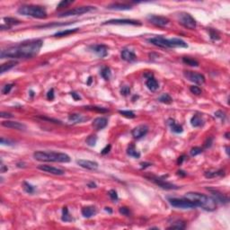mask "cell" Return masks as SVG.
<instances>
[{
  "label": "cell",
  "mask_w": 230,
  "mask_h": 230,
  "mask_svg": "<svg viewBox=\"0 0 230 230\" xmlns=\"http://www.w3.org/2000/svg\"><path fill=\"white\" fill-rule=\"evenodd\" d=\"M43 42L42 40H31L16 45L8 47L0 53L1 59H32L35 57L42 49Z\"/></svg>",
  "instance_id": "6da1fadb"
},
{
  "label": "cell",
  "mask_w": 230,
  "mask_h": 230,
  "mask_svg": "<svg viewBox=\"0 0 230 230\" xmlns=\"http://www.w3.org/2000/svg\"><path fill=\"white\" fill-rule=\"evenodd\" d=\"M184 198L192 201L197 207H201L205 210L213 211L217 208V202L213 198L200 192H187Z\"/></svg>",
  "instance_id": "7a4b0ae2"
},
{
  "label": "cell",
  "mask_w": 230,
  "mask_h": 230,
  "mask_svg": "<svg viewBox=\"0 0 230 230\" xmlns=\"http://www.w3.org/2000/svg\"><path fill=\"white\" fill-rule=\"evenodd\" d=\"M34 159L43 162L68 163L70 162V156L65 153L55 151H36L34 153Z\"/></svg>",
  "instance_id": "3957f363"
},
{
  "label": "cell",
  "mask_w": 230,
  "mask_h": 230,
  "mask_svg": "<svg viewBox=\"0 0 230 230\" xmlns=\"http://www.w3.org/2000/svg\"><path fill=\"white\" fill-rule=\"evenodd\" d=\"M18 14L24 16H31L38 19H45L47 17V11L43 7L28 5L23 6L18 9Z\"/></svg>",
  "instance_id": "277c9868"
},
{
  "label": "cell",
  "mask_w": 230,
  "mask_h": 230,
  "mask_svg": "<svg viewBox=\"0 0 230 230\" xmlns=\"http://www.w3.org/2000/svg\"><path fill=\"white\" fill-rule=\"evenodd\" d=\"M169 203L174 208L183 209V210H187V209H194L197 208V206L192 201L188 200L186 198L184 199H178V198H172L169 199Z\"/></svg>",
  "instance_id": "5b68a950"
},
{
  "label": "cell",
  "mask_w": 230,
  "mask_h": 230,
  "mask_svg": "<svg viewBox=\"0 0 230 230\" xmlns=\"http://www.w3.org/2000/svg\"><path fill=\"white\" fill-rule=\"evenodd\" d=\"M178 21L183 26L190 30L196 28V20L188 13H180L178 15Z\"/></svg>",
  "instance_id": "8992f818"
},
{
  "label": "cell",
  "mask_w": 230,
  "mask_h": 230,
  "mask_svg": "<svg viewBox=\"0 0 230 230\" xmlns=\"http://www.w3.org/2000/svg\"><path fill=\"white\" fill-rule=\"evenodd\" d=\"M93 10H95L94 7H89V6H85V7H78L76 8L70 9L68 11H65L64 13H61L59 15L60 17H67V16H81L83 14L91 12Z\"/></svg>",
  "instance_id": "52a82bcc"
},
{
  "label": "cell",
  "mask_w": 230,
  "mask_h": 230,
  "mask_svg": "<svg viewBox=\"0 0 230 230\" xmlns=\"http://www.w3.org/2000/svg\"><path fill=\"white\" fill-rule=\"evenodd\" d=\"M146 178H147L149 181L153 182L154 183H156V185H158L159 187L163 188L165 190H177V189H179L178 186H176L171 183H168L165 180L162 179L160 177H157L156 175H150V176L146 175Z\"/></svg>",
  "instance_id": "ba28073f"
},
{
  "label": "cell",
  "mask_w": 230,
  "mask_h": 230,
  "mask_svg": "<svg viewBox=\"0 0 230 230\" xmlns=\"http://www.w3.org/2000/svg\"><path fill=\"white\" fill-rule=\"evenodd\" d=\"M184 77L187 78L189 81L197 84V85H202L205 83V77L203 75L193 72V71H184L183 72Z\"/></svg>",
  "instance_id": "9c48e42d"
},
{
  "label": "cell",
  "mask_w": 230,
  "mask_h": 230,
  "mask_svg": "<svg viewBox=\"0 0 230 230\" xmlns=\"http://www.w3.org/2000/svg\"><path fill=\"white\" fill-rule=\"evenodd\" d=\"M102 25H141V23L131 19H112L102 23Z\"/></svg>",
  "instance_id": "30bf717a"
},
{
  "label": "cell",
  "mask_w": 230,
  "mask_h": 230,
  "mask_svg": "<svg viewBox=\"0 0 230 230\" xmlns=\"http://www.w3.org/2000/svg\"><path fill=\"white\" fill-rule=\"evenodd\" d=\"M147 20L156 26H159V27H163V26L167 25L169 24V19L167 17L160 16H155V15H150L147 16Z\"/></svg>",
  "instance_id": "8fae6325"
},
{
  "label": "cell",
  "mask_w": 230,
  "mask_h": 230,
  "mask_svg": "<svg viewBox=\"0 0 230 230\" xmlns=\"http://www.w3.org/2000/svg\"><path fill=\"white\" fill-rule=\"evenodd\" d=\"M148 42L152 43L155 46L157 47H161V48H171L170 47V42L169 39H165L162 36H157V37H154L148 40Z\"/></svg>",
  "instance_id": "7c38bea8"
},
{
  "label": "cell",
  "mask_w": 230,
  "mask_h": 230,
  "mask_svg": "<svg viewBox=\"0 0 230 230\" xmlns=\"http://www.w3.org/2000/svg\"><path fill=\"white\" fill-rule=\"evenodd\" d=\"M38 169L45 173L51 174H54V175H63L65 174V171L62 169L51 166V165H42L38 166Z\"/></svg>",
  "instance_id": "4fadbf2b"
},
{
  "label": "cell",
  "mask_w": 230,
  "mask_h": 230,
  "mask_svg": "<svg viewBox=\"0 0 230 230\" xmlns=\"http://www.w3.org/2000/svg\"><path fill=\"white\" fill-rule=\"evenodd\" d=\"M89 48L91 51H94V53H96L101 58L106 57L108 54V48H107V46H105L103 44H95L93 46H90Z\"/></svg>",
  "instance_id": "5bb4252c"
},
{
  "label": "cell",
  "mask_w": 230,
  "mask_h": 230,
  "mask_svg": "<svg viewBox=\"0 0 230 230\" xmlns=\"http://www.w3.org/2000/svg\"><path fill=\"white\" fill-rule=\"evenodd\" d=\"M208 190L210 192V193L212 194L213 199L215 200L216 202H219L222 204H226L228 202V198L226 197L223 193H221L220 192H219L218 190H215V189H210V188H208Z\"/></svg>",
  "instance_id": "9a60e30c"
},
{
  "label": "cell",
  "mask_w": 230,
  "mask_h": 230,
  "mask_svg": "<svg viewBox=\"0 0 230 230\" xmlns=\"http://www.w3.org/2000/svg\"><path fill=\"white\" fill-rule=\"evenodd\" d=\"M147 132H148V127L147 125H138L132 129L131 134L135 138H141L142 137L146 136Z\"/></svg>",
  "instance_id": "2e32d148"
},
{
  "label": "cell",
  "mask_w": 230,
  "mask_h": 230,
  "mask_svg": "<svg viewBox=\"0 0 230 230\" xmlns=\"http://www.w3.org/2000/svg\"><path fill=\"white\" fill-rule=\"evenodd\" d=\"M2 126L8 129H14L17 130H25L26 126L25 124L18 122V121H11V120H7L2 122Z\"/></svg>",
  "instance_id": "e0dca14e"
},
{
  "label": "cell",
  "mask_w": 230,
  "mask_h": 230,
  "mask_svg": "<svg viewBox=\"0 0 230 230\" xmlns=\"http://www.w3.org/2000/svg\"><path fill=\"white\" fill-rule=\"evenodd\" d=\"M77 164L81 167L88 169V170H96L98 168V164L94 161H90V160L80 159V160H77Z\"/></svg>",
  "instance_id": "ac0fdd59"
},
{
  "label": "cell",
  "mask_w": 230,
  "mask_h": 230,
  "mask_svg": "<svg viewBox=\"0 0 230 230\" xmlns=\"http://www.w3.org/2000/svg\"><path fill=\"white\" fill-rule=\"evenodd\" d=\"M108 124V120L104 117H98L96 119L94 120L92 126L94 127V129L96 130H101L102 129H104Z\"/></svg>",
  "instance_id": "d6986e66"
},
{
  "label": "cell",
  "mask_w": 230,
  "mask_h": 230,
  "mask_svg": "<svg viewBox=\"0 0 230 230\" xmlns=\"http://www.w3.org/2000/svg\"><path fill=\"white\" fill-rule=\"evenodd\" d=\"M146 85L147 86V88L152 91V92H155L156 91L158 88H159V84L158 82L156 81V79H155L153 77V76H150V77H147V81H146Z\"/></svg>",
  "instance_id": "ffe728a7"
},
{
  "label": "cell",
  "mask_w": 230,
  "mask_h": 230,
  "mask_svg": "<svg viewBox=\"0 0 230 230\" xmlns=\"http://www.w3.org/2000/svg\"><path fill=\"white\" fill-rule=\"evenodd\" d=\"M121 59L125 61H128V62H132L136 60V55L133 51H129V50H123L121 51Z\"/></svg>",
  "instance_id": "44dd1931"
},
{
  "label": "cell",
  "mask_w": 230,
  "mask_h": 230,
  "mask_svg": "<svg viewBox=\"0 0 230 230\" xmlns=\"http://www.w3.org/2000/svg\"><path fill=\"white\" fill-rule=\"evenodd\" d=\"M81 212H82V215L85 218L89 219V218L93 217V216H94L96 214V209L94 207H93V206H87V207H84L82 209Z\"/></svg>",
  "instance_id": "7402d4cb"
},
{
  "label": "cell",
  "mask_w": 230,
  "mask_h": 230,
  "mask_svg": "<svg viewBox=\"0 0 230 230\" xmlns=\"http://www.w3.org/2000/svg\"><path fill=\"white\" fill-rule=\"evenodd\" d=\"M170 40L171 48H187L188 45L185 42L178 38H173Z\"/></svg>",
  "instance_id": "603a6c76"
},
{
  "label": "cell",
  "mask_w": 230,
  "mask_h": 230,
  "mask_svg": "<svg viewBox=\"0 0 230 230\" xmlns=\"http://www.w3.org/2000/svg\"><path fill=\"white\" fill-rule=\"evenodd\" d=\"M17 64H18V61L17 60H11L8 62H6L4 64L1 65V68H0V73L1 74H4L5 72L10 70L11 68H13L14 67H16Z\"/></svg>",
  "instance_id": "cb8c5ba5"
},
{
  "label": "cell",
  "mask_w": 230,
  "mask_h": 230,
  "mask_svg": "<svg viewBox=\"0 0 230 230\" xmlns=\"http://www.w3.org/2000/svg\"><path fill=\"white\" fill-rule=\"evenodd\" d=\"M167 124L170 126L172 131H174V133H182L183 129L182 127V125H180L178 123L175 122V120L173 119H169L167 120Z\"/></svg>",
  "instance_id": "d4e9b609"
},
{
  "label": "cell",
  "mask_w": 230,
  "mask_h": 230,
  "mask_svg": "<svg viewBox=\"0 0 230 230\" xmlns=\"http://www.w3.org/2000/svg\"><path fill=\"white\" fill-rule=\"evenodd\" d=\"M107 8L110 10H119V11H124V10H129L131 9V7L126 5V4H120V3H115L111 4L107 7Z\"/></svg>",
  "instance_id": "484cf974"
},
{
  "label": "cell",
  "mask_w": 230,
  "mask_h": 230,
  "mask_svg": "<svg viewBox=\"0 0 230 230\" xmlns=\"http://www.w3.org/2000/svg\"><path fill=\"white\" fill-rule=\"evenodd\" d=\"M68 120L74 123H78V122H83L85 120H88L85 117H83V115L81 114H78V113H72V114H69L68 116Z\"/></svg>",
  "instance_id": "4316f807"
},
{
  "label": "cell",
  "mask_w": 230,
  "mask_h": 230,
  "mask_svg": "<svg viewBox=\"0 0 230 230\" xmlns=\"http://www.w3.org/2000/svg\"><path fill=\"white\" fill-rule=\"evenodd\" d=\"M191 124L193 126V127H201L203 125V120L201 118V116L200 115H193L192 118L191 119Z\"/></svg>",
  "instance_id": "83f0119b"
},
{
  "label": "cell",
  "mask_w": 230,
  "mask_h": 230,
  "mask_svg": "<svg viewBox=\"0 0 230 230\" xmlns=\"http://www.w3.org/2000/svg\"><path fill=\"white\" fill-rule=\"evenodd\" d=\"M79 31V28H74V29H68V30H65V31H60L54 34L55 37H64V36H68L69 34H73Z\"/></svg>",
  "instance_id": "f1b7e54d"
},
{
  "label": "cell",
  "mask_w": 230,
  "mask_h": 230,
  "mask_svg": "<svg viewBox=\"0 0 230 230\" xmlns=\"http://www.w3.org/2000/svg\"><path fill=\"white\" fill-rule=\"evenodd\" d=\"M127 154L129 156H132L134 158H139L140 157V153L138 151L134 145H130L127 149Z\"/></svg>",
  "instance_id": "f546056e"
},
{
  "label": "cell",
  "mask_w": 230,
  "mask_h": 230,
  "mask_svg": "<svg viewBox=\"0 0 230 230\" xmlns=\"http://www.w3.org/2000/svg\"><path fill=\"white\" fill-rule=\"evenodd\" d=\"M3 20L5 21V24L7 25L9 29L13 25H17L21 24V22L19 20H17L16 18H12V17H5Z\"/></svg>",
  "instance_id": "4dcf8cb0"
},
{
  "label": "cell",
  "mask_w": 230,
  "mask_h": 230,
  "mask_svg": "<svg viewBox=\"0 0 230 230\" xmlns=\"http://www.w3.org/2000/svg\"><path fill=\"white\" fill-rule=\"evenodd\" d=\"M224 171L223 170H218V171H209V172H206L204 174L205 177L207 178H214V177H217V176H222L224 175Z\"/></svg>",
  "instance_id": "1f68e13d"
},
{
  "label": "cell",
  "mask_w": 230,
  "mask_h": 230,
  "mask_svg": "<svg viewBox=\"0 0 230 230\" xmlns=\"http://www.w3.org/2000/svg\"><path fill=\"white\" fill-rule=\"evenodd\" d=\"M100 74H101V76H102V77L103 78V79H105V80H109V79L111 78V69H110V68H108V67H103V68L101 69Z\"/></svg>",
  "instance_id": "d6a6232c"
},
{
  "label": "cell",
  "mask_w": 230,
  "mask_h": 230,
  "mask_svg": "<svg viewBox=\"0 0 230 230\" xmlns=\"http://www.w3.org/2000/svg\"><path fill=\"white\" fill-rule=\"evenodd\" d=\"M62 221L64 222H70L72 221V218L70 216V214L68 212V210L67 207H64L62 210V218H61Z\"/></svg>",
  "instance_id": "836d02e7"
},
{
  "label": "cell",
  "mask_w": 230,
  "mask_h": 230,
  "mask_svg": "<svg viewBox=\"0 0 230 230\" xmlns=\"http://www.w3.org/2000/svg\"><path fill=\"white\" fill-rule=\"evenodd\" d=\"M183 228H185V222L182 220L175 221L171 227L168 228V229H183Z\"/></svg>",
  "instance_id": "e575fe53"
},
{
  "label": "cell",
  "mask_w": 230,
  "mask_h": 230,
  "mask_svg": "<svg viewBox=\"0 0 230 230\" xmlns=\"http://www.w3.org/2000/svg\"><path fill=\"white\" fill-rule=\"evenodd\" d=\"M183 62L187 64L189 66H192V67H198L199 66V62L197 60H193L192 58H189V57H183Z\"/></svg>",
  "instance_id": "d590c367"
},
{
  "label": "cell",
  "mask_w": 230,
  "mask_h": 230,
  "mask_svg": "<svg viewBox=\"0 0 230 230\" xmlns=\"http://www.w3.org/2000/svg\"><path fill=\"white\" fill-rule=\"evenodd\" d=\"M158 101L160 102H163V103H165V104H170L171 102H173V99L168 94H164L158 98Z\"/></svg>",
  "instance_id": "8d00e7d4"
},
{
  "label": "cell",
  "mask_w": 230,
  "mask_h": 230,
  "mask_svg": "<svg viewBox=\"0 0 230 230\" xmlns=\"http://www.w3.org/2000/svg\"><path fill=\"white\" fill-rule=\"evenodd\" d=\"M84 108L85 110L94 111H97V112H101V113H104V112L108 111V109H105V108H102V107H98V106H85Z\"/></svg>",
  "instance_id": "74e56055"
},
{
  "label": "cell",
  "mask_w": 230,
  "mask_h": 230,
  "mask_svg": "<svg viewBox=\"0 0 230 230\" xmlns=\"http://www.w3.org/2000/svg\"><path fill=\"white\" fill-rule=\"evenodd\" d=\"M85 142L86 144L90 147H94L96 142H97V137L94 136V135H90L89 137H87V138L85 139Z\"/></svg>",
  "instance_id": "f35d334b"
},
{
  "label": "cell",
  "mask_w": 230,
  "mask_h": 230,
  "mask_svg": "<svg viewBox=\"0 0 230 230\" xmlns=\"http://www.w3.org/2000/svg\"><path fill=\"white\" fill-rule=\"evenodd\" d=\"M23 188H24L25 192H27V193H29V194H33V193H34V192H35V188L32 184H30V183H28L26 182L24 183Z\"/></svg>",
  "instance_id": "ab89813d"
},
{
  "label": "cell",
  "mask_w": 230,
  "mask_h": 230,
  "mask_svg": "<svg viewBox=\"0 0 230 230\" xmlns=\"http://www.w3.org/2000/svg\"><path fill=\"white\" fill-rule=\"evenodd\" d=\"M119 113L126 118H129V119H134L136 117L135 113L131 111H119Z\"/></svg>",
  "instance_id": "60d3db41"
},
{
  "label": "cell",
  "mask_w": 230,
  "mask_h": 230,
  "mask_svg": "<svg viewBox=\"0 0 230 230\" xmlns=\"http://www.w3.org/2000/svg\"><path fill=\"white\" fill-rule=\"evenodd\" d=\"M210 38L214 40V41H218L220 39V36L219 33L216 31V30H212V29H210Z\"/></svg>",
  "instance_id": "b9f144b4"
},
{
  "label": "cell",
  "mask_w": 230,
  "mask_h": 230,
  "mask_svg": "<svg viewBox=\"0 0 230 230\" xmlns=\"http://www.w3.org/2000/svg\"><path fill=\"white\" fill-rule=\"evenodd\" d=\"M190 91L195 95H200L201 94V89L199 87V86H196V85H192L190 87Z\"/></svg>",
  "instance_id": "7bdbcfd3"
},
{
  "label": "cell",
  "mask_w": 230,
  "mask_h": 230,
  "mask_svg": "<svg viewBox=\"0 0 230 230\" xmlns=\"http://www.w3.org/2000/svg\"><path fill=\"white\" fill-rule=\"evenodd\" d=\"M190 153H191V155H192V156H197V155H200V154L202 153V148L198 147H192V148L191 149Z\"/></svg>",
  "instance_id": "ee69618b"
},
{
  "label": "cell",
  "mask_w": 230,
  "mask_h": 230,
  "mask_svg": "<svg viewBox=\"0 0 230 230\" xmlns=\"http://www.w3.org/2000/svg\"><path fill=\"white\" fill-rule=\"evenodd\" d=\"M13 86H14V84H7V85H6L3 88H2V94H7L10 93V91H11V89L13 88Z\"/></svg>",
  "instance_id": "f6af8a7d"
},
{
  "label": "cell",
  "mask_w": 230,
  "mask_h": 230,
  "mask_svg": "<svg viewBox=\"0 0 230 230\" xmlns=\"http://www.w3.org/2000/svg\"><path fill=\"white\" fill-rule=\"evenodd\" d=\"M119 211L120 213L126 216V217H129L130 215V210H129V209L127 208V207H120L119 209Z\"/></svg>",
  "instance_id": "bcb514c9"
},
{
  "label": "cell",
  "mask_w": 230,
  "mask_h": 230,
  "mask_svg": "<svg viewBox=\"0 0 230 230\" xmlns=\"http://www.w3.org/2000/svg\"><path fill=\"white\" fill-rule=\"evenodd\" d=\"M73 3V1H67V0H63L60 2V4L58 5V8H63V7H67L69 5H71Z\"/></svg>",
  "instance_id": "7dc6e473"
},
{
  "label": "cell",
  "mask_w": 230,
  "mask_h": 230,
  "mask_svg": "<svg viewBox=\"0 0 230 230\" xmlns=\"http://www.w3.org/2000/svg\"><path fill=\"white\" fill-rule=\"evenodd\" d=\"M108 194H109V196H110V198L111 199V201H116L118 200V194H117V192H116V191L111 190V191H109Z\"/></svg>",
  "instance_id": "c3c4849f"
},
{
  "label": "cell",
  "mask_w": 230,
  "mask_h": 230,
  "mask_svg": "<svg viewBox=\"0 0 230 230\" xmlns=\"http://www.w3.org/2000/svg\"><path fill=\"white\" fill-rule=\"evenodd\" d=\"M130 93V88L125 85V86H122V88L120 89V94L122 95H128Z\"/></svg>",
  "instance_id": "681fc988"
},
{
  "label": "cell",
  "mask_w": 230,
  "mask_h": 230,
  "mask_svg": "<svg viewBox=\"0 0 230 230\" xmlns=\"http://www.w3.org/2000/svg\"><path fill=\"white\" fill-rule=\"evenodd\" d=\"M0 142H1V144H2V145L12 146L13 144H14V142H13V141H11V140H9V139H6L5 138H1Z\"/></svg>",
  "instance_id": "f907efd6"
},
{
  "label": "cell",
  "mask_w": 230,
  "mask_h": 230,
  "mask_svg": "<svg viewBox=\"0 0 230 230\" xmlns=\"http://www.w3.org/2000/svg\"><path fill=\"white\" fill-rule=\"evenodd\" d=\"M54 97H55V95H54V89L51 88V90H49V92H48V94H47V98L51 101V100L54 99Z\"/></svg>",
  "instance_id": "816d5d0a"
},
{
  "label": "cell",
  "mask_w": 230,
  "mask_h": 230,
  "mask_svg": "<svg viewBox=\"0 0 230 230\" xmlns=\"http://www.w3.org/2000/svg\"><path fill=\"white\" fill-rule=\"evenodd\" d=\"M111 148V145H107L103 149H102V151H101V154H102V155H106V154H108L110 152Z\"/></svg>",
  "instance_id": "f5cc1de1"
},
{
  "label": "cell",
  "mask_w": 230,
  "mask_h": 230,
  "mask_svg": "<svg viewBox=\"0 0 230 230\" xmlns=\"http://www.w3.org/2000/svg\"><path fill=\"white\" fill-rule=\"evenodd\" d=\"M215 116H217V117H219V118H220V119L223 120H225V117H226V115H225V113L224 112H222L221 111H217L216 113H215Z\"/></svg>",
  "instance_id": "db71d44e"
},
{
  "label": "cell",
  "mask_w": 230,
  "mask_h": 230,
  "mask_svg": "<svg viewBox=\"0 0 230 230\" xmlns=\"http://www.w3.org/2000/svg\"><path fill=\"white\" fill-rule=\"evenodd\" d=\"M1 117L2 118H12L13 117V115L11 114V113H8V112H5V111H2L1 112Z\"/></svg>",
  "instance_id": "11a10c76"
},
{
  "label": "cell",
  "mask_w": 230,
  "mask_h": 230,
  "mask_svg": "<svg viewBox=\"0 0 230 230\" xmlns=\"http://www.w3.org/2000/svg\"><path fill=\"white\" fill-rule=\"evenodd\" d=\"M8 170V168L3 164V162H1V165H0V172L1 173H5L6 171H7Z\"/></svg>",
  "instance_id": "9f6ffc18"
},
{
  "label": "cell",
  "mask_w": 230,
  "mask_h": 230,
  "mask_svg": "<svg viewBox=\"0 0 230 230\" xmlns=\"http://www.w3.org/2000/svg\"><path fill=\"white\" fill-rule=\"evenodd\" d=\"M71 95H72V97L74 98V100H76V101L79 100V99L81 98L80 95L78 94H77V93H75V92H72V93H71Z\"/></svg>",
  "instance_id": "6f0895ef"
},
{
  "label": "cell",
  "mask_w": 230,
  "mask_h": 230,
  "mask_svg": "<svg viewBox=\"0 0 230 230\" xmlns=\"http://www.w3.org/2000/svg\"><path fill=\"white\" fill-rule=\"evenodd\" d=\"M140 165H141V168H142V169H144V168H146V167H147V166L151 165V164H150V163H141Z\"/></svg>",
  "instance_id": "680465c9"
},
{
  "label": "cell",
  "mask_w": 230,
  "mask_h": 230,
  "mask_svg": "<svg viewBox=\"0 0 230 230\" xmlns=\"http://www.w3.org/2000/svg\"><path fill=\"white\" fill-rule=\"evenodd\" d=\"M184 157H185V156H180L179 158H178V161H177L178 165H181V164L183 163V161L184 160Z\"/></svg>",
  "instance_id": "91938a15"
},
{
  "label": "cell",
  "mask_w": 230,
  "mask_h": 230,
  "mask_svg": "<svg viewBox=\"0 0 230 230\" xmlns=\"http://www.w3.org/2000/svg\"><path fill=\"white\" fill-rule=\"evenodd\" d=\"M87 186L89 188H96V184L94 183V182H90V183L87 184Z\"/></svg>",
  "instance_id": "94428289"
},
{
  "label": "cell",
  "mask_w": 230,
  "mask_h": 230,
  "mask_svg": "<svg viewBox=\"0 0 230 230\" xmlns=\"http://www.w3.org/2000/svg\"><path fill=\"white\" fill-rule=\"evenodd\" d=\"M91 82H92V77H89V78H88V81H87V85H91Z\"/></svg>",
  "instance_id": "6125c7cd"
},
{
  "label": "cell",
  "mask_w": 230,
  "mask_h": 230,
  "mask_svg": "<svg viewBox=\"0 0 230 230\" xmlns=\"http://www.w3.org/2000/svg\"><path fill=\"white\" fill-rule=\"evenodd\" d=\"M105 210H106V211H108L109 213H111V212H112V210H111V208H107V207H106V208H105Z\"/></svg>",
  "instance_id": "be15d7a7"
}]
</instances>
